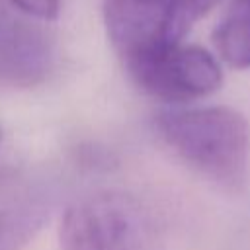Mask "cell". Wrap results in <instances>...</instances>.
Here are the masks:
<instances>
[{"label":"cell","mask_w":250,"mask_h":250,"mask_svg":"<svg viewBox=\"0 0 250 250\" xmlns=\"http://www.w3.org/2000/svg\"><path fill=\"white\" fill-rule=\"evenodd\" d=\"M62 250H166L152 211L125 191L76 199L61 221Z\"/></svg>","instance_id":"2"},{"label":"cell","mask_w":250,"mask_h":250,"mask_svg":"<svg viewBox=\"0 0 250 250\" xmlns=\"http://www.w3.org/2000/svg\"><path fill=\"white\" fill-rule=\"evenodd\" d=\"M55 62L47 31L0 8V84L29 88L47 78Z\"/></svg>","instance_id":"5"},{"label":"cell","mask_w":250,"mask_h":250,"mask_svg":"<svg viewBox=\"0 0 250 250\" xmlns=\"http://www.w3.org/2000/svg\"><path fill=\"white\" fill-rule=\"evenodd\" d=\"M0 139H2V131H0Z\"/></svg>","instance_id":"8"},{"label":"cell","mask_w":250,"mask_h":250,"mask_svg":"<svg viewBox=\"0 0 250 250\" xmlns=\"http://www.w3.org/2000/svg\"><path fill=\"white\" fill-rule=\"evenodd\" d=\"M133 82L162 102H191L223 84L219 61L197 45H172L125 62Z\"/></svg>","instance_id":"4"},{"label":"cell","mask_w":250,"mask_h":250,"mask_svg":"<svg viewBox=\"0 0 250 250\" xmlns=\"http://www.w3.org/2000/svg\"><path fill=\"white\" fill-rule=\"evenodd\" d=\"M156 129L164 143L197 174L238 193L250 176V123L225 105L162 111Z\"/></svg>","instance_id":"1"},{"label":"cell","mask_w":250,"mask_h":250,"mask_svg":"<svg viewBox=\"0 0 250 250\" xmlns=\"http://www.w3.org/2000/svg\"><path fill=\"white\" fill-rule=\"evenodd\" d=\"M219 57L232 68L250 66V0H230L213 31Z\"/></svg>","instance_id":"6"},{"label":"cell","mask_w":250,"mask_h":250,"mask_svg":"<svg viewBox=\"0 0 250 250\" xmlns=\"http://www.w3.org/2000/svg\"><path fill=\"white\" fill-rule=\"evenodd\" d=\"M6 2L16 6L21 14L29 16V18L43 20V21L55 20L61 10L59 0H6Z\"/></svg>","instance_id":"7"},{"label":"cell","mask_w":250,"mask_h":250,"mask_svg":"<svg viewBox=\"0 0 250 250\" xmlns=\"http://www.w3.org/2000/svg\"><path fill=\"white\" fill-rule=\"evenodd\" d=\"M219 0H104V23L123 62L182 43Z\"/></svg>","instance_id":"3"}]
</instances>
